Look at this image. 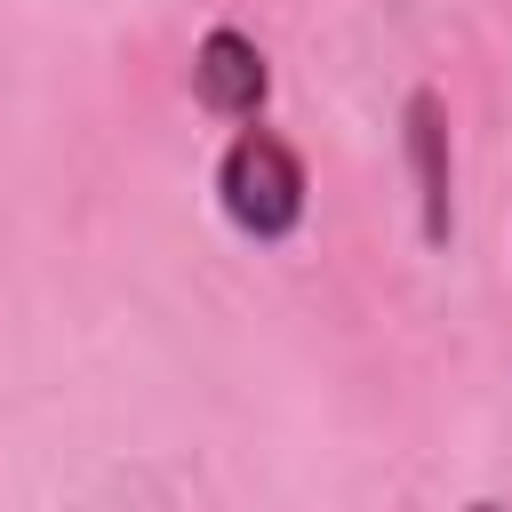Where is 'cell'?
<instances>
[{"label": "cell", "instance_id": "cell-1", "mask_svg": "<svg viewBox=\"0 0 512 512\" xmlns=\"http://www.w3.org/2000/svg\"><path fill=\"white\" fill-rule=\"evenodd\" d=\"M216 208H224V224H232V232H248V240H264V248H280V240L304 224V208H312L304 152H296L280 128L240 120V128H232V144H224V160H216Z\"/></svg>", "mask_w": 512, "mask_h": 512}, {"label": "cell", "instance_id": "cell-2", "mask_svg": "<svg viewBox=\"0 0 512 512\" xmlns=\"http://www.w3.org/2000/svg\"><path fill=\"white\" fill-rule=\"evenodd\" d=\"M400 144H408V176H416V232H424V248H448V232H456V152H448V96L440 88H408Z\"/></svg>", "mask_w": 512, "mask_h": 512}, {"label": "cell", "instance_id": "cell-3", "mask_svg": "<svg viewBox=\"0 0 512 512\" xmlns=\"http://www.w3.org/2000/svg\"><path fill=\"white\" fill-rule=\"evenodd\" d=\"M192 96H200V112H216V120H264V96H272V64H264V48L240 32V24H208L200 32V48H192Z\"/></svg>", "mask_w": 512, "mask_h": 512}, {"label": "cell", "instance_id": "cell-4", "mask_svg": "<svg viewBox=\"0 0 512 512\" xmlns=\"http://www.w3.org/2000/svg\"><path fill=\"white\" fill-rule=\"evenodd\" d=\"M464 512H512V504H464Z\"/></svg>", "mask_w": 512, "mask_h": 512}]
</instances>
